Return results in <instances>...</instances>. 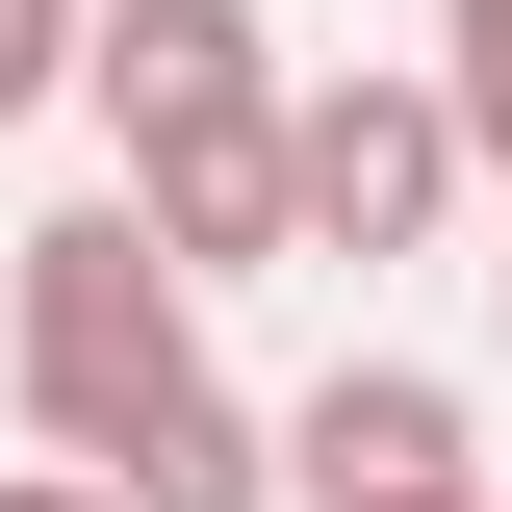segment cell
I'll return each instance as SVG.
<instances>
[{
  "label": "cell",
  "mask_w": 512,
  "mask_h": 512,
  "mask_svg": "<svg viewBox=\"0 0 512 512\" xmlns=\"http://www.w3.org/2000/svg\"><path fill=\"white\" fill-rule=\"evenodd\" d=\"M103 487L128 512H282V410H231V384H154L103 436Z\"/></svg>",
  "instance_id": "obj_5"
},
{
  "label": "cell",
  "mask_w": 512,
  "mask_h": 512,
  "mask_svg": "<svg viewBox=\"0 0 512 512\" xmlns=\"http://www.w3.org/2000/svg\"><path fill=\"white\" fill-rule=\"evenodd\" d=\"M282 512H487V410L436 359H333L282 410Z\"/></svg>",
  "instance_id": "obj_4"
},
{
  "label": "cell",
  "mask_w": 512,
  "mask_h": 512,
  "mask_svg": "<svg viewBox=\"0 0 512 512\" xmlns=\"http://www.w3.org/2000/svg\"><path fill=\"white\" fill-rule=\"evenodd\" d=\"M26 103H77V0H0V128Z\"/></svg>",
  "instance_id": "obj_7"
},
{
  "label": "cell",
  "mask_w": 512,
  "mask_h": 512,
  "mask_svg": "<svg viewBox=\"0 0 512 512\" xmlns=\"http://www.w3.org/2000/svg\"><path fill=\"white\" fill-rule=\"evenodd\" d=\"M282 0H77V103H103L128 180H180V154H282Z\"/></svg>",
  "instance_id": "obj_3"
},
{
  "label": "cell",
  "mask_w": 512,
  "mask_h": 512,
  "mask_svg": "<svg viewBox=\"0 0 512 512\" xmlns=\"http://www.w3.org/2000/svg\"><path fill=\"white\" fill-rule=\"evenodd\" d=\"M0 512H128V487H103V461H0Z\"/></svg>",
  "instance_id": "obj_8"
},
{
  "label": "cell",
  "mask_w": 512,
  "mask_h": 512,
  "mask_svg": "<svg viewBox=\"0 0 512 512\" xmlns=\"http://www.w3.org/2000/svg\"><path fill=\"white\" fill-rule=\"evenodd\" d=\"M487 333H512V256H487Z\"/></svg>",
  "instance_id": "obj_9"
},
{
  "label": "cell",
  "mask_w": 512,
  "mask_h": 512,
  "mask_svg": "<svg viewBox=\"0 0 512 512\" xmlns=\"http://www.w3.org/2000/svg\"><path fill=\"white\" fill-rule=\"evenodd\" d=\"M436 103H461V154L512 180V0H436Z\"/></svg>",
  "instance_id": "obj_6"
},
{
  "label": "cell",
  "mask_w": 512,
  "mask_h": 512,
  "mask_svg": "<svg viewBox=\"0 0 512 512\" xmlns=\"http://www.w3.org/2000/svg\"><path fill=\"white\" fill-rule=\"evenodd\" d=\"M461 103H436V52H359V77H282V231L308 256H436L461 231Z\"/></svg>",
  "instance_id": "obj_2"
},
{
  "label": "cell",
  "mask_w": 512,
  "mask_h": 512,
  "mask_svg": "<svg viewBox=\"0 0 512 512\" xmlns=\"http://www.w3.org/2000/svg\"><path fill=\"white\" fill-rule=\"evenodd\" d=\"M0 384H26V436L103 461L154 384H205V282L154 256V205H52V231H0Z\"/></svg>",
  "instance_id": "obj_1"
}]
</instances>
